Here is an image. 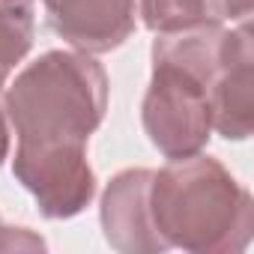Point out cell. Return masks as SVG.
I'll use <instances>...</instances> for the list:
<instances>
[{
  "mask_svg": "<svg viewBox=\"0 0 254 254\" xmlns=\"http://www.w3.org/2000/svg\"><path fill=\"white\" fill-rule=\"evenodd\" d=\"M150 215L165 248L191 254H236L254 233L251 191L203 153L153 171Z\"/></svg>",
  "mask_w": 254,
  "mask_h": 254,
  "instance_id": "cell-1",
  "label": "cell"
},
{
  "mask_svg": "<svg viewBox=\"0 0 254 254\" xmlns=\"http://www.w3.org/2000/svg\"><path fill=\"white\" fill-rule=\"evenodd\" d=\"M6 120L24 150L84 147L108 111V75L93 54L45 51L3 93Z\"/></svg>",
  "mask_w": 254,
  "mask_h": 254,
  "instance_id": "cell-2",
  "label": "cell"
},
{
  "mask_svg": "<svg viewBox=\"0 0 254 254\" xmlns=\"http://www.w3.org/2000/svg\"><path fill=\"white\" fill-rule=\"evenodd\" d=\"M141 123L150 144L168 162L203 153L212 138L209 87L180 63L153 57V75L144 93Z\"/></svg>",
  "mask_w": 254,
  "mask_h": 254,
  "instance_id": "cell-3",
  "label": "cell"
},
{
  "mask_svg": "<svg viewBox=\"0 0 254 254\" xmlns=\"http://www.w3.org/2000/svg\"><path fill=\"white\" fill-rule=\"evenodd\" d=\"M12 174L33 194L39 212L51 221L81 215L96 197V174L84 147H15Z\"/></svg>",
  "mask_w": 254,
  "mask_h": 254,
  "instance_id": "cell-4",
  "label": "cell"
},
{
  "mask_svg": "<svg viewBox=\"0 0 254 254\" xmlns=\"http://www.w3.org/2000/svg\"><path fill=\"white\" fill-rule=\"evenodd\" d=\"M150 168H126L111 177L102 191L99 221L105 242L120 254H162L168 251L159 239L150 215Z\"/></svg>",
  "mask_w": 254,
  "mask_h": 254,
  "instance_id": "cell-5",
  "label": "cell"
},
{
  "mask_svg": "<svg viewBox=\"0 0 254 254\" xmlns=\"http://www.w3.org/2000/svg\"><path fill=\"white\" fill-rule=\"evenodd\" d=\"M48 27L81 54H108L135 33V0H42Z\"/></svg>",
  "mask_w": 254,
  "mask_h": 254,
  "instance_id": "cell-6",
  "label": "cell"
},
{
  "mask_svg": "<svg viewBox=\"0 0 254 254\" xmlns=\"http://www.w3.org/2000/svg\"><path fill=\"white\" fill-rule=\"evenodd\" d=\"M209 111H212V132L224 141H245L254 129V45L251 24H230L227 51L218 75L209 84Z\"/></svg>",
  "mask_w": 254,
  "mask_h": 254,
  "instance_id": "cell-7",
  "label": "cell"
},
{
  "mask_svg": "<svg viewBox=\"0 0 254 254\" xmlns=\"http://www.w3.org/2000/svg\"><path fill=\"white\" fill-rule=\"evenodd\" d=\"M135 6L144 18V27L156 36L200 24H224L212 0H138Z\"/></svg>",
  "mask_w": 254,
  "mask_h": 254,
  "instance_id": "cell-8",
  "label": "cell"
},
{
  "mask_svg": "<svg viewBox=\"0 0 254 254\" xmlns=\"http://www.w3.org/2000/svg\"><path fill=\"white\" fill-rule=\"evenodd\" d=\"M36 39V15L30 3L0 0V87H6L15 66L30 54Z\"/></svg>",
  "mask_w": 254,
  "mask_h": 254,
  "instance_id": "cell-9",
  "label": "cell"
},
{
  "mask_svg": "<svg viewBox=\"0 0 254 254\" xmlns=\"http://www.w3.org/2000/svg\"><path fill=\"white\" fill-rule=\"evenodd\" d=\"M45 239L27 227H3L0 224V251H45Z\"/></svg>",
  "mask_w": 254,
  "mask_h": 254,
  "instance_id": "cell-10",
  "label": "cell"
},
{
  "mask_svg": "<svg viewBox=\"0 0 254 254\" xmlns=\"http://www.w3.org/2000/svg\"><path fill=\"white\" fill-rule=\"evenodd\" d=\"M215 9H218V18L221 21H245L251 15V6H254V0H212Z\"/></svg>",
  "mask_w": 254,
  "mask_h": 254,
  "instance_id": "cell-11",
  "label": "cell"
},
{
  "mask_svg": "<svg viewBox=\"0 0 254 254\" xmlns=\"http://www.w3.org/2000/svg\"><path fill=\"white\" fill-rule=\"evenodd\" d=\"M9 159V120L3 108V87H0V165Z\"/></svg>",
  "mask_w": 254,
  "mask_h": 254,
  "instance_id": "cell-12",
  "label": "cell"
},
{
  "mask_svg": "<svg viewBox=\"0 0 254 254\" xmlns=\"http://www.w3.org/2000/svg\"><path fill=\"white\" fill-rule=\"evenodd\" d=\"M15 3H30V6H33V0H15Z\"/></svg>",
  "mask_w": 254,
  "mask_h": 254,
  "instance_id": "cell-13",
  "label": "cell"
}]
</instances>
